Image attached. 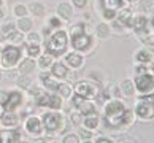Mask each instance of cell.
I'll list each match as a JSON object with an SVG mask.
<instances>
[{
  "label": "cell",
  "instance_id": "cell-7",
  "mask_svg": "<svg viewBox=\"0 0 154 143\" xmlns=\"http://www.w3.org/2000/svg\"><path fill=\"white\" fill-rule=\"evenodd\" d=\"M135 84H137V89L141 91V92H148V91L154 89V78L146 75V73H140L135 79Z\"/></svg>",
  "mask_w": 154,
  "mask_h": 143
},
{
  "label": "cell",
  "instance_id": "cell-40",
  "mask_svg": "<svg viewBox=\"0 0 154 143\" xmlns=\"http://www.w3.org/2000/svg\"><path fill=\"white\" fill-rule=\"evenodd\" d=\"M141 100H143V102H149V104H154V94H151V95H143V97H141Z\"/></svg>",
  "mask_w": 154,
  "mask_h": 143
},
{
  "label": "cell",
  "instance_id": "cell-17",
  "mask_svg": "<svg viewBox=\"0 0 154 143\" xmlns=\"http://www.w3.org/2000/svg\"><path fill=\"white\" fill-rule=\"evenodd\" d=\"M130 26H134L135 30H137V32H140V30H143V29L148 26V19L145 18V16H138V18L132 19V22H130Z\"/></svg>",
  "mask_w": 154,
  "mask_h": 143
},
{
  "label": "cell",
  "instance_id": "cell-13",
  "mask_svg": "<svg viewBox=\"0 0 154 143\" xmlns=\"http://www.w3.org/2000/svg\"><path fill=\"white\" fill-rule=\"evenodd\" d=\"M26 127L30 134H40L42 132V123H40L38 118H30L29 121L26 123Z\"/></svg>",
  "mask_w": 154,
  "mask_h": 143
},
{
  "label": "cell",
  "instance_id": "cell-48",
  "mask_svg": "<svg viewBox=\"0 0 154 143\" xmlns=\"http://www.w3.org/2000/svg\"><path fill=\"white\" fill-rule=\"evenodd\" d=\"M2 16H3V13H2V3H0V19H2Z\"/></svg>",
  "mask_w": 154,
  "mask_h": 143
},
{
  "label": "cell",
  "instance_id": "cell-39",
  "mask_svg": "<svg viewBox=\"0 0 154 143\" xmlns=\"http://www.w3.org/2000/svg\"><path fill=\"white\" fill-rule=\"evenodd\" d=\"M29 40L32 43H38L40 42V37H38V33H30L29 35Z\"/></svg>",
  "mask_w": 154,
  "mask_h": 143
},
{
  "label": "cell",
  "instance_id": "cell-16",
  "mask_svg": "<svg viewBox=\"0 0 154 143\" xmlns=\"http://www.w3.org/2000/svg\"><path fill=\"white\" fill-rule=\"evenodd\" d=\"M57 13L60 18H64V19H70L72 18V7L68 3H59V7H57Z\"/></svg>",
  "mask_w": 154,
  "mask_h": 143
},
{
  "label": "cell",
  "instance_id": "cell-46",
  "mask_svg": "<svg viewBox=\"0 0 154 143\" xmlns=\"http://www.w3.org/2000/svg\"><path fill=\"white\" fill-rule=\"evenodd\" d=\"M137 72H138V73H146V68L145 67H140V68H137Z\"/></svg>",
  "mask_w": 154,
  "mask_h": 143
},
{
  "label": "cell",
  "instance_id": "cell-18",
  "mask_svg": "<svg viewBox=\"0 0 154 143\" xmlns=\"http://www.w3.org/2000/svg\"><path fill=\"white\" fill-rule=\"evenodd\" d=\"M67 62L70 64L73 68H76V67H79L83 64V57L79 56V54H76V53H72V54H68L67 56Z\"/></svg>",
  "mask_w": 154,
  "mask_h": 143
},
{
  "label": "cell",
  "instance_id": "cell-47",
  "mask_svg": "<svg viewBox=\"0 0 154 143\" xmlns=\"http://www.w3.org/2000/svg\"><path fill=\"white\" fill-rule=\"evenodd\" d=\"M108 141H110V140H106V138H99V140H97V143H108Z\"/></svg>",
  "mask_w": 154,
  "mask_h": 143
},
{
  "label": "cell",
  "instance_id": "cell-50",
  "mask_svg": "<svg viewBox=\"0 0 154 143\" xmlns=\"http://www.w3.org/2000/svg\"><path fill=\"white\" fill-rule=\"evenodd\" d=\"M129 2H137V0H129Z\"/></svg>",
  "mask_w": 154,
  "mask_h": 143
},
{
  "label": "cell",
  "instance_id": "cell-43",
  "mask_svg": "<svg viewBox=\"0 0 154 143\" xmlns=\"http://www.w3.org/2000/svg\"><path fill=\"white\" fill-rule=\"evenodd\" d=\"M79 135H81L84 140H89L91 137H92V135H91V132H88V130H81V132H79Z\"/></svg>",
  "mask_w": 154,
  "mask_h": 143
},
{
  "label": "cell",
  "instance_id": "cell-8",
  "mask_svg": "<svg viewBox=\"0 0 154 143\" xmlns=\"http://www.w3.org/2000/svg\"><path fill=\"white\" fill-rule=\"evenodd\" d=\"M73 105L78 107V110L81 111L83 114H86V116H91V114H95V107L91 104V102H84L81 95H75L73 97Z\"/></svg>",
  "mask_w": 154,
  "mask_h": 143
},
{
  "label": "cell",
  "instance_id": "cell-22",
  "mask_svg": "<svg viewBox=\"0 0 154 143\" xmlns=\"http://www.w3.org/2000/svg\"><path fill=\"white\" fill-rule=\"evenodd\" d=\"M118 22H121L122 26H130V22H132V11H130V10H124L122 13L119 14Z\"/></svg>",
  "mask_w": 154,
  "mask_h": 143
},
{
  "label": "cell",
  "instance_id": "cell-38",
  "mask_svg": "<svg viewBox=\"0 0 154 143\" xmlns=\"http://www.w3.org/2000/svg\"><path fill=\"white\" fill-rule=\"evenodd\" d=\"M105 18L106 19H113V18H115V10H105Z\"/></svg>",
  "mask_w": 154,
  "mask_h": 143
},
{
  "label": "cell",
  "instance_id": "cell-33",
  "mask_svg": "<svg viewBox=\"0 0 154 143\" xmlns=\"http://www.w3.org/2000/svg\"><path fill=\"white\" fill-rule=\"evenodd\" d=\"M14 13L18 14V16H26L27 10H26V7H24V5H18V7L14 8Z\"/></svg>",
  "mask_w": 154,
  "mask_h": 143
},
{
  "label": "cell",
  "instance_id": "cell-12",
  "mask_svg": "<svg viewBox=\"0 0 154 143\" xmlns=\"http://www.w3.org/2000/svg\"><path fill=\"white\" fill-rule=\"evenodd\" d=\"M0 141L2 143L19 141V132H16V130H3V132H0Z\"/></svg>",
  "mask_w": 154,
  "mask_h": 143
},
{
  "label": "cell",
  "instance_id": "cell-11",
  "mask_svg": "<svg viewBox=\"0 0 154 143\" xmlns=\"http://www.w3.org/2000/svg\"><path fill=\"white\" fill-rule=\"evenodd\" d=\"M75 91H76V94L81 95V97H92V95L97 94L95 86L89 84V83H84V81L78 83V84L75 86Z\"/></svg>",
  "mask_w": 154,
  "mask_h": 143
},
{
  "label": "cell",
  "instance_id": "cell-19",
  "mask_svg": "<svg viewBox=\"0 0 154 143\" xmlns=\"http://www.w3.org/2000/svg\"><path fill=\"white\" fill-rule=\"evenodd\" d=\"M33 68H35V62L32 59H26V61H22V64L19 65V72L26 75V73H30Z\"/></svg>",
  "mask_w": 154,
  "mask_h": 143
},
{
  "label": "cell",
  "instance_id": "cell-34",
  "mask_svg": "<svg viewBox=\"0 0 154 143\" xmlns=\"http://www.w3.org/2000/svg\"><path fill=\"white\" fill-rule=\"evenodd\" d=\"M79 141V138L76 135H73V134H70V135H67L65 138H64V143H78Z\"/></svg>",
  "mask_w": 154,
  "mask_h": 143
},
{
  "label": "cell",
  "instance_id": "cell-5",
  "mask_svg": "<svg viewBox=\"0 0 154 143\" xmlns=\"http://www.w3.org/2000/svg\"><path fill=\"white\" fill-rule=\"evenodd\" d=\"M19 57H21V49H19V48L7 46V48L3 49V54H2L3 65H5V67H13L16 62L19 61Z\"/></svg>",
  "mask_w": 154,
  "mask_h": 143
},
{
  "label": "cell",
  "instance_id": "cell-24",
  "mask_svg": "<svg viewBox=\"0 0 154 143\" xmlns=\"http://www.w3.org/2000/svg\"><path fill=\"white\" fill-rule=\"evenodd\" d=\"M121 89H122V92H124L125 95H132V94H134V84H132V81H129V79L122 81Z\"/></svg>",
  "mask_w": 154,
  "mask_h": 143
},
{
  "label": "cell",
  "instance_id": "cell-35",
  "mask_svg": "<svg viewBox=\"0 0 154 143\" xmlns=\"http://www.w3.org/2000/svg\"><path fill=\"white\" fill-rule=\"evenodd\" d=\"M18 84L21 86V88H27V86L30 84V79L29 78H19L18 79Z\"/></svg>",
  "mask_w": 154,
  "mask_h": 143
},
{
  "label": "cell",
  "instance_id": "cell-15",
  "mask_svg": "<svg viewBox=\"0 0 154 143\" xmlns=\"http://www.w3.org/2000/svg\"><path fill=\"white\" fill-rule=\"evenodd\" d=\"M100 5L103 10H118L122 7V0H102Z\"/></svg>",
  "mask_w": 154,
  "mask_h": 143
},
{
  "label": "cell",
  "instance_id": "cell-4",
  "mask_svg": "<svg viewBox=\"0 0 154 143\" xmlns=\"http://www.w3.org/2000/svg\"><path fill=\"white\" fill-rule=\"evenodd\" d=\"M33 94L37 95V105H40V107H51V108H59L60 107V99L57 95L43 94V92H40V91H33Z\"/></svg>",
  "mask_w": 154,
  "mask_h": 143
},
{
  "label": "cell",
  "instance_id": "cell-14",
  "mask_svg": "<svg viewBox=\"0 0 154 143\" xmlns=\"http://www.w3.org/2000/svg\"><path fill=\"white\" fill-rule=\"evenodd\" d=\"M2 124L5 126H16L18 124V118L13 111H5L2 114Z\"/></svg>",
  "mask_w": 154,
  "mask_h": 143
},
{
  "label": "cell",
  "instance_id": "cell-45",
  "mask_svg": "<svg viewBox=\"0 0 154 143\" xmlns=\"http://www.w3.org/2000/svg\"><path fill=\"white\" fill-rule=\"evenodd\" d=\"M3 30H5V32H10V30H13V24H11V22H10V24H7V26L3 27Z\"/></svg>",
  "mask_w": 154,
  "mask_h": 143
},
{
  "label": "cell",
  "instance_id": "cell-6",
  "mask_svg": "<svg viewBox=\"0 0 154 143\" xmlns=\"http://www.w3.org/2000/svg\"><path fill=\"white\" fill-rule=\"evenodd\" d=\"M43 123H45V127L49 132H54L62 127V118L59 113H46L43 116Z\"/></svg>",
  "mask_w": 154,
  "mask_h": 143
},
{
  "label": "cell",
  "instance_id": "cell-29",
  "mask_svg": "<svg viewBox=\"0 0 154 143\" xmlns=\"http://www.w3.org/2000/svg\"><path fill=\"white\" fill-rule=\"evenodd\" d=\"M84 124H86V127H88V129H95V127H97V124H99V119H97L94 114H92L91 118H86Z\"/></svg>",
  "mask_w": 154,
  "mask_h": 143
},
{
  "label": "cell",
  "instance_id": "cell-1",
  "mask_svg": "<svg viewBox=\"0 0 154 143\" xmlns=\"http://www.w3.org/2000/svg\"><path fill=\"white\" fill-rule=\"evenodd\" d=\"M106 118H108V121L111 123L110 126L118 127V126L129 124L132 121V113L129 110H125L121 102H111V104H108V107H106Z\"/></svg>",
  "mask_w": 154,
  "mask_h": 143
},
{
  "label": "cell",
  "instance_id": "cell-28",
  "mask_svg": "<svg viewBox=\"0 0 154 143\" xmlns=\"http://www.w3.org/2000/svg\"><path fill=\"white\" fill-rule=\"evenodd\" d=\"M7 40H10V42H21L22 40V35L19 32H14V30H10L7 33Z\"/></svg>",
  "mask_w": 154,
  "mask_h": 143
},
{
  "label": "cell",
  "instance_id": "cell-49",
  "mask_svg": "<svg viewBox=\"0 0 154 143\" xmlns=\"http://www.w3.org/2000/svg\"><path fill=\"white\" fill-rule=\"evenodd\" d=\"M151 24L154 26V13H152V19H151Z\"/></svg>",
  "mask_w": 154,
  "mask_h": 143
},
{
  "label": "cell",
  "instance_id": "cell-51",
  "mask_svg": "<svg viewBox=\"0 0 154 143\" xmlns=\"http://www.w3.org/2000/svg\"><path fill=\"white\" fill-rule=\"evenodd\" d=\"M0 79H2V73H0Z\"/></svg>",
  "mask_w": 154,
  "mask_h": 143
},
{
  "label": "cell",
  "instance_id": "cell-30",
  "mask_svg": "<svg viewBox=\"0 0 154 143\" xmlns=\"http://www.w3.org/2000/svg\"><path fill=\"white\" fill-rule=\"evenodd\" d=\"M57 92H60L64 97H68L70 95V88H68L67 84H59V89H57Z\"/></svg>",
  "mask_w": 154,
  "mask_h": 143
},
{
  "label": "cell",
  "instance_id": "cell-21",
  "mask_svg": "<svg viewBox=\"0 0 154 143\" xmlns=\"http://www.w3.org/2000/svg\"><path fill=\"white\" fill-rule=\"evenodd\" d=\"M53 73L57 78H65L67 76V67L64 64H60V62H57V64L53 65Z\"/></svg>",
  "mask_w": 154,
  "mask_h": 143
},
{
  "label": "cell",
  "instance_id": "cell-42",
  "mask_svg": "<svg viewBox=\"0 0 154 143\" xmlns=\"http://www.w3.org/2000/svg\"><path fill=\"white\" fill-rule=\"evenodd\" d=\"M86 2H88V0H73V3H75L78 8H83L84 5H86Z\"/></svg>",
  "mask_w": 154,
  "mask_h": 143
},
{
  "label": "cell",
  "instance_id": "cell-10",
  "mask_svg": "<svg viewBox=\"0 0 154 143\" xmlns=\"http://www.w3.org/2000/svg\"><path fill=\"white\" fill-rule=\"evenodd\" d=\"M137 114H138L140 118H143V119H151L154 116V107H152V104L141 100L138 104V107H137Z\"/></svg>",
  "mask_w": 154,
  "mask_h": 143
},
{
  "label": "cell",
  "instance_id": "cell-31",
  "mask_svg": "<svg viewBox=\"0 0 154 143\" xmlns=\"http://www.w3.org/2000/svg\"><path fill=\"white\" fill-rule=\"evenodd\" d=\"M27 51H29V54H30V56H38V54H40L38 43H33V45H30V46H29V49H27Z\"/></svg>",
  "mask_w": 154,
  "mask_h": 143
},
{
  "label": "cell",
  "instance_id": "cell-32",
  "mask_svg": "<svg viewBox=\"0 0 154 143\" xmlns=\"http://www.w3.org/2000/svg\"><path fill=\"white\" fill-rule=\"evenodd\" d=\"M40 65H42V67H48V65H51V56H49V54L42 56V59H40Z\"/></svg>",
  "mask_w": 154,
  "mask_h": 143
},
{
  "label": "cell",
  "instance_id": "cell-9",
  "mask_svg": "<svg viewBox=\"0 0 154 143\" xmlns=\"http://www.w3.org/2000/svg\"><path fill=\"white\" fill-rule=\"evenodd\" d=\"M21 102H22V95L21 92H18V91H13V92H8V99L7 102H5V111H13L14 108H18L21 105Z\"/></svg>",
  "mask_w": 154,
  "mask_h": 143
},
{
  "label": "cell",
  "instance_id": "cell-25",
  "mask_svg": "<svg viewBox=\"0 0 154 143\" xmlns=\"http://www.w3.org/2000/svg\"><path fill=\"white\" fill-rule=\"evenodd\" d=\"M18 26H19V29H21L22 32H26V30H30V27H32V21L22 16V18L19 19V22H18Z\"/></svg>",
  "mask_w": 154,
  "mask_h": 143
},
{
  "label": "cell",
  "instance_id": "cell-26",
  "mask_svg": "<svg viewBox=\"0 0 154 143\" xmlns=\"http://www.w3.org/2000/svg\"><path fill=\"white\" fill-rule=\"evenodd\" d=\"M151 57H152V54L149 53V51H140V53L137 54V61L148 62V61H151Z\"/></svg>",
  "mask_w": 154,
  "mask_h": 143
},
{
  "label": "cell",
  "instance_id": "cell-52",
  "mask_svg": "<svg viewBox=\"0 0 154 143\" xmlns=\"http://www.w3.org/2000/svg\"><path fill=\"white\" fill-rule=\"evenodd\" d=\"M152 68H154V65H152Z\"/></svg>",
  "mask_w": 154,
  "mask_h": 143
},
{
  "label": "cell",
  "instance_id": "cell-37",
  "mask_svg": "<svg viewBox=\"0 0 154 143\" xmlns=\"http://www.w3.org/2000/svg\"><path fill=\"white\" fill-rule=\"evenodd\" d=\"M70 119H72L75 124H79V119H81V116H79L78 113H72V114H70Z\"/></svg>",
  "mask_w": 154,
  "mask_h": 143
},
{
  "label": "cell",
  "instance_id": "cell-27",
  "mask_svg": "<svg viewBox=\"0 0 154 143\" xmlns=\"http://www.w3.org/2000/svg\"><path fill=\"white\" fill-rule=\"evenodd\" d=\"M97 33H99V37L105 38V37L110 35V29H108L106 24H100L99 27H97Z\"/></svg>",
  "mask_w": 154,
  "mask_h": 143
},
{
  "label": "cell",
  "instance_id": "cell-20",
  "mask_svg": "<svg viewBox=\"0 0 154 143\" xmlns=\"http://www.w3.org/2000/svg\"><path fill=\"white\" fill-rule=\"evenodd\" d=\"M42 81H43L45 86H46L48 89H51V91H57V89H59V83H56L53 78L46 75V73H43V75H42Z\"/></svg>",
  "mask_w": 154,
  "mask_h": 143
},
{
  "label": "cell",
  "instance_id": "cell-36",
  "mask_svg": "<svg viewBox=\"0 0 154 143\" xmlns=\"http://www.w3.org/2000/svg\"><path fill=\"white\" fill-rule=\"evenodd\" d=\"M8 99V92H5V91H2L0 92V105H5V102H7Z\"/></svg>",
  "mask_w": 154,
  "mask_h": 143
},
{
  "label": "cell",
  "instance_id": "cell-41",
  "mask_svg": "<svg viewBox=\"0 0 154 143\" xmlns=\"http://www.w3.org/2000/svg\"><path fill=\"white\" fill-rule=\"evenodd\" d=\"M49 24L53 26V27H59V26H60V21H59L57 18H51V19H49Z\"/></svg>",
  "mask_w": 154,
  "mask_h": 143
},
{
  "label": "cell",
  "instance_id": "cell-23",
  "mask_svg": "<svg viewBox=\"0 0 154 143\" xmlns=\"http://www.w3.org/2000/svg\"><path fill=\"white\" fill-rule=\"evenodd\" d=\"M29 10L32 11L35 16H42L43 13H45V7L42 3H37V2H33V3H30V7H29Z\"/></svg>",
  "mask_w": 154,
  "mask_h": 143
},
{
  "label": "cell",
  "instance_id": "cell-44",
  "mask_svg": "<svg viewBox=\"0 0 154 143\" xmlns=\"http://www.w3.org/2000/svg\"><path fill=\"white\" fill-rule=\"evenodd\" d=\"M148 5L151 7V0H143V2H141V10L148 11Z\"/></svg>",
  "mask_w": 154,
  "mask_h": 143
},
{
  "label": "cell",
  "instance_id": "cell-3",
  "mask_svg": "<svg viewBox=\"0 0 154 143\" xmlns=\"http://www.w3.org/2000/svg\"><path fill=\"white\" fill-rule=\"evenodd\" d=\"M72 43H73V48H76L79 51H86L89 48L91 38H89V35H86L83 26L72 27Z\"/></svg>",
  "mask_w": 154,
  "mask_h": 143
},
{
  "label": "cell",
  "instance_id": "cell-2",
  "mask_svg": "<svg viewBox=\"0 0 154 143\" xmlns=\"http://www.w3.org/2000/svg\"><path fill=\"white\" fill-rule=\"evenodd\" d=\"M46 49L49 54L53 56H60L65 53L67 49V33L64 30H59L56 32L53 37H51V40L46 43Z\"/></svg>",
  "mask_w": 154,
  "mask_h": 143
}]
</instances>
